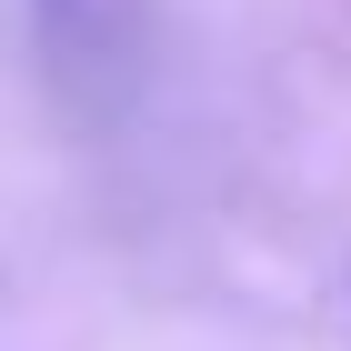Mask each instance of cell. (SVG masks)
Masks as SVG:
<instances>
[{
  "mask_svg": "<svg viewBox=\"0 0 351 351\" xmlns=\"http://www.w3.org/2000/svg\"><path fill=\"white\" fill-rule=\"evenodd\" d=\"M40 21H51V30H71V21H81V0H40Z\"/></svg>",
  "mask_w": 351,
  "mask_h": 351,
  "instance_id": "1",
  "label": "cell"
}]
</instances>
